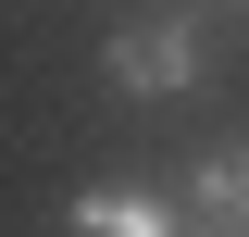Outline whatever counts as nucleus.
Segmentation results:
<instances>
[{
	"instance_id": "nucleus-1",
	"label": "nucleus",
	"mask_w": 249,
	"mask_h": 237,
	"mask_svg": "<svg viewBox=\"0 0 249 237\" xmlns=\"http://www.w3.org/2000/svg\"><path fill=\"white\" fill-rule=\"evenodd\" d=\"M100 75H112L124 100H187V88H199V25H187V13H162V25H124L112 50H100Z\"/></svg>"
},
{
	"instance_id": "nucleus-2",
	"label": "nucleus",
	"mask_w": 249,
	"mask_h": 237,
	"mask_svg": "<svg viewBox=\"0 0 249 237\" xmlns=\"http://www.w3.org/2000/svg\"><path fill=\"white\" fill-rule=\"evenodd\" d=\"M75 237H187V225H175L162 187H88L75 200Z\"/></svg>"
},
{
	"instance_id": "nucleus-3",
	"label": "nucleus",
	"mask_w": 249,
	"mask_h": 237,
	"mask_svg": "<svg viewBox=\"0 0 249 237\" xmlns=\"http://www.w3.org/2000/svg\"><path fill=\"white\" fill-rule=\"evenodd\" d=\"M199 212H212V225H237V237H249V138H224L212 162H199Z\"/></svg>"
},
{
	"instance_id": "nucleus-4",
	"label": "nucleus",
	"mask_w": 249,
	"mask_h": 237,
	"mask_svg": "<svg viewBox=\"0 0 249 237\" xmlns=\"http://www.w3.org/2000/svg\"><path fill=\"white\" fill-rule=\"evenodd\" d=\"M199 237H237V225H199Z\"/></svg>"
}]
</instances>
